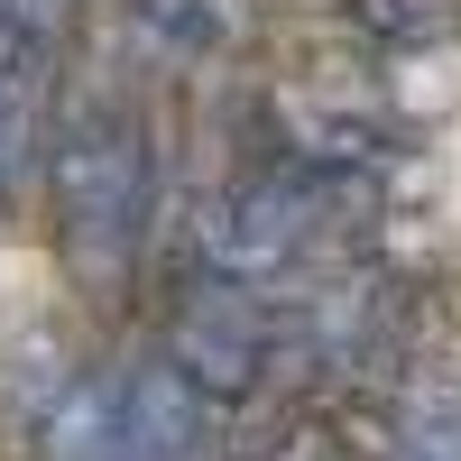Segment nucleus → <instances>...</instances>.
<instances>
[{
  "label": "nucleus",
  "instance_id": "nucleus-3",
  "mask_svg": "<svg viewBox=\"0 0 461 461\" xmlns=\"http://www.w3.org/2000/svg\"><path fill=\"white\" fill-rule=\"evenodd\" d=\"M397 452L406 461H461V406H415Z\"/></svg>",
  "mask_w": 461,
  "mask_h": 461
},
{
  "label": "nucleus",
  "instance_id": "nucleus-1",
  "mask_svg": "<svg viewBox=\"0 0 461 461\" xmlns=\"http://www.w3.org/2000/svg\"><path fill=\"white\" fill-rule=\"evenodd\" d=\"M56 203H65V249L93 267H121L148 230V130L121 102L84 111L56 139Z\"/></svg>",
  "mask_w": 461,
  "mask_h": 461
},
{
  "label": "nucleus",
  "instance_id": "nucleus-2",
  "mask_svg": "<svg viewBox=\"0 0 461 461\" xmlns=\"http://www.w3.org/2000/svg\"><path fill=\"white\" fill-rule=\"evenodd\" d=\"M176 369L194 378V388H249L267 369V332H258L240 286H203L176 314Z\"/></svg>",
  "mask_w": 461,
  "mask_h": 461
},
{
  "label": "nucleus",
  "instance_id": "nucleus-4",
  "mask_svg": "<svg viewBox=\"0 0 461 461\" xmlns=\"http://www.w3.org/2000/svg\"><path fill=\"white\" fill-rule=\"evenodd\" d=\"M10 74H19V37H10V19H0V93H10Z\"/></svg>",
  "mask_w": 461,
  "mask_h": 461
}]
</instances>
